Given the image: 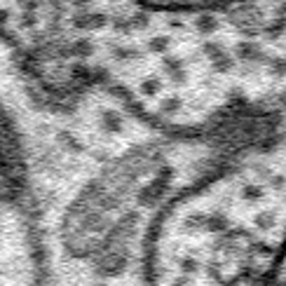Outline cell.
<instances>
[{
	"instance_id": "obj_1",
	"label": "cell",
	"mask_w": 286,
	"mask_h": 286,
	"mask_svg": "<svg viewBox=\"0 0 286 286\" xmlns=\"http://www.w3.org/2000/svg\"><path fill=\"white\" fill-rule=\"evenodd\" d=\"M136 3L157 7V10H209V7H220L235 0H136Z\"/></svg>"
},
{
	"instance_id": "obj_2",
	"label": "cell",
	"mask_w": 286,
	"mask_h": 286,
	"mask_svg": "<svg viewBox=\"0 0 286 286\" xmlns=\"http://www.w3.org/2000/svg\"><path fill=\"white\" fill-rule=\"evenodd\" d=\"M265 286H286V235H284L279 249H277V253H274V258H272V265H270Z\"/></svg>"
}]
</instances>
